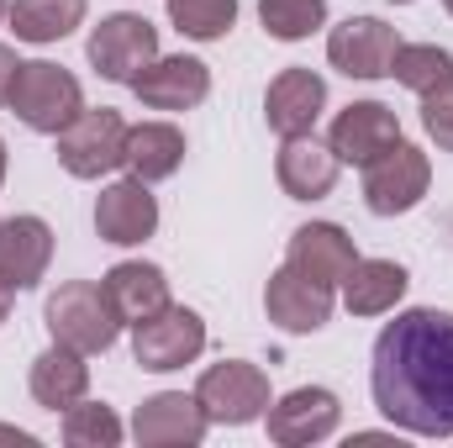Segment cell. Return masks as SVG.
<instances>
[{
	"label": "cell",
	"mask_w": 453,
	"mask_h": 448,
	"mask_svg": "<svg viewBox=\"0 0 453 448\" xmlns=\"http://www.w3.org/2000/svg\"><path fill=\"white\" fill-rule=\"evenodd\" d=\"M327 106V80L317 69H280L264 90V121L280 137H301L317 127V116Z\"/></svg>",
	"instance_id": "9a60e30c"
},
{
	"label": "cell",
	"mask_w": 453,
	"mask_h": 448,
	"mask_svg": "<svg viewBox=\"0 0 453 448\" xmlns=\"http://www.w3.org/2000/svg\"><path fill=\"white\" fill-rule=\"evenodd\" d=\"M258 21L280 42H301L327 27V0H258Z\"/></svg>",
	"instance_id": "484cf974"
},
{
	"label": "cell",
	"mask_w": 453,
	"mask_h": 448,
	"mask_svg": "<svg viewBox=\"0 0 453 448\" xmlns=\"http://www.w3.org/2000/svg\"><path fill=\"white\" fill-rule=\"evenodd\" d=\"M369 390L390 428L453 438V312L411 306L385 322L369 353Z\"/></svg>",
	"instance_id": "6da1fadb"
},
{
	"label": "cell",
	"mask_w": 453,
	"mask_h": 448,
	"mask_svg": "<svg viewBox=\"0 0 453 448\" xmlns=\"http://www.w3.org/2000/svg\"><path fill=\"white\" fill-rule=\"evenodd\" d=\"M85 53H90V64H96L101 80H111V85H132V80L158 58V27H153L148 16H137V11L101 16V27L90 32Z\"/></svg>",
	"instance_id": "52a82bcc"
},
{
	"label": "cell",
	"mask_w": 453,
	"mask_h": 448,
	"mask_svg": "<svg viewBox=\"0 0 453 448\" xmlns=\"http://www.w3.org/2000/svg\"><path fill=\"white\" fill-rule=\"evenodd\" d=\"M395 48L401 37L380 16H348L327 32V64L348 80H385L395 64Z\"/></svg>",
	"instance_id": "9c48e42d"
},
{
	"label": "cell",
	"mask_w": 453,
	"mask_h": 448,
	"mask_svg": "<svg viewBox=\"0 0 453 448\" xmlns=\"http://www.w3.org/2000/svg\"><path fill=\"white\" fill-rule=\"evenodd\" d=\"M338 153L333 143H317V132H301V137H285L280 143V158H274V180L290 201H322L333 196L338 185Z\"/></svg>",
	"instance_id": "ac0fdd59"
},
{
	"label": "cell",
	"mask_w": 453,
	"mask_h": 448,
	"mask_svg": "<svg viewBox=\"0 0 453 448\" xmlns=\"http://www.w3.org/2000/svg\"><path fill=\"white\" fill-rule=\"evenodd\" d=\"M264 422H269V438H274L280 448H311V444H322V438L338 433L342 401L327 390V385H301V390L269 401Z\"/></svg>",
	"instance_id": "30bf717a"
},
{
	"label": "cell",
	"mask_w": 453,
	"mask_h": 448,
	"mask_svg": "<svg viewBox=\"0 0 453 448\" xmlns=\"http://www.w3.org/2000/svg\"><path fill=\"white\" fill-rule=\"evenodd\" d=\"M406 285H411V274L395 259H353V269L342 274V306L353 317H385V312H395Z\"/></svg>",
	"instance_id": "7402d4cb"
},
{
	"label": "cell",
	"mask_w": 453,
	"mask_h": 448,
	"mask_svg": "<svg viewBox=\"0 0 453 448\" xmlns=\"http://www.w3.org/2000/svg\"><path fill=\"white\" fill-rule=\"evenodd\" d=\"M0 438H11V444H32L27 433H16V428H0Z\"/></svg>",
	"instance_id": "4dcf8cb0"
},
{
	"label": "cell",
	"mask_w": 453,
	"mask_h": 448,
	"mask_svg": "<svg viewBox=\"0 0 453 448\" xmlns=\"http://www.w3.org/2000/svg\"><path fill=\"white\" fill-rule=\"evenodd\" d=\"M353 259H358V248H353V237H348L338 222L296 227V232H290V248H285V264H290L296 274H306L311 285H327V290L342 285V274L353 269Z\"/></svg>",
	"instance_id": "2e32d148"
},
{
	"label": "cell",
	"mask_w": 453,
	"mask_h": 448,
	"mask_svg": "<svg viewBox=\"0 0 453 448\" xmlns=\"http://www.w3.org/2000/svg\"><path fill=\"white\" fill-rule=\"evenodd\" d=\"M5 317H11V290L0 285V322H5Z\"/></svg>",
	"instance_id": "1f68e13d"
},
{
	"label": "cell",
	"mask_w": 453,
	"mask_h": 448,
	"mask_svg": "<svg viewBox=\"0 0 453 448\" xmlns=\"http://www.w3.org/2000/svg\"><path fill=\"white\" fill-rule=\"evenodd\" d=\"M132 96L148 106V112H190L211 96V69L190 53H174V58H153L137 80H132Z\"/></svg>",
	"instance_id": "4fadbf2b"
},
{
	"label": "cell",
	"mask_w": 453,
	"mask_h": 448,
	"mask_svg": "<svg viewBox=\"0 0 453 448\" xmlns=\"http://www.w3.org/2000/svg\"><path fill=\"white\" fill-rule=\"evenodd\" d=\"M27 385H32V401H37V406H48V412H69V406L85 401V390H90V364H85V353L53 343V348H42V353L32 359Z\"/></svg>",
	"instance_id": "ffe728a7"
},
{
	"label": "cell",
	"mask_w": 453,
	"mask_h": 448,
	"mask_svg": "<svg viewBox=\"0 0 453 448\" xmlns=\"http://www.w3.org/2000/svg\"><path fill=\"white\" fill-rule=\"evenodd\" d=\"M327 143H333V153H338V164H374L385 148H395L401 143V116L390 112L385 101H348L333 121V132H327Z\"/></svg>",
	"instance_id": "8fae6325"
},
{
	"label": "cell",
	"mask_w": 453,
	"mask_h": 448,
	"mask_svg": "<svg viewBox=\"0 0 453 448\" xmlns=\"http://www.w3.org/2000/svg\"><path fill=\"white\" fill-rule=\"evenodd\" d=\"M121 158H127V121L111 106L80 112L58 132V164L74 180H101V174L121 169Z\"/></svg>",
	"instance_id": "ba28073f"
},
{
	"label": "cell",
	"mask_w": 453,
	"mask_h": 448,
	"mask_svg": "<svg viewBox=\"0 0 453 448\" xmlns=\"http://www.w3.org/2000/svg\"><path fill=\"white\" fill-rule=\"evenodd\" d=\"M201 348H206V322H201V312H190V306H158L153 317H142V322H132V359L148 369V375H169V369H185V364H196L201 359Z\"/></svg>",
	"instance_id": "8992f818"
},
{
	"label": "cell",
	"mask_w": 453,
	"mask_h": 448,
	"mask_svg": "<svg viewBox=\"0 0 453 448\" xmlns=\"http://www.w3.org/2000/svg\"><path fill=\"white\" fill-rule=\"evenodd\" d=\"M53 264V227L42 217H0V285L32 290Z\"/></svg>",
	"instance_id": "d6986e66"
},
{
	"label": "cell",
	"mask_w": 453,
	"mask_h": 448,
	"mask_svg": "<svg viewBox=\"0 0 453 448\" xmlns=\"http://www.w3.org/2000/svg\"><path fill=\"white\" fill-rule=\"evenodd\" d=\"M390 5H411V0H390Z\"/></svg>",
	"instance_id": "e575fe53"
},
{
	"label": "cell",
	"mask_w": 453,
	"mask_h": 448,
	"mask_svg": "<svg viewBox=\"0 0 453 448\" xmlns=\"http://www.w3.org/2000/svg\"><path fill=\"white\" fill-rule=\"evenodd\" d=\"M196 401L206 412V422L217 428H248L269 412V375L248 359H222L211 369H201L196 380Z\"/></svg>",
	"instance_id": "277c9868"
},
{
	"label": "cell",
	"mask_w": 453,
	"mask_h": 448,
	"mask_svg": "<svg viewBox=\"0 0 453 448\" xmlns=\"http://www.w3.org/2000/svg\"><path fill=\"white\" fill-rule=\"evenodd\" d=\"M101 285H106V296H111V306H116V317H121V328H132V322L153 317L158 306H169V274H164L158 264H142V259L111 264Z\"/></svg>",
	"instance_id": "603a6c76"
},
{
	"label": "cell",
	"mask_w": 453,
	"mask_h": 448,
	"mask_svg": "<svg viewBox=\"0 0 453 448\" xmlns=\"http://www.w3.org/2000/svg\"><path fill=\"white\" fill-rule=\"evenodd\" d=\"M96 232L101 243L116 248H137L158 232V201L142 180H116L96 196Z\"/></svg>",
	"instance_id": "5bb4252c"
},
{
	"label": "cell",
	"mask_w": 453,
	"mask_h": 448,
	"mask_svg": "<svg viewBox=\"0 0 453 448\" xmlns=\"http://www.w3.org/2000/svg\"><path fill=\"white\" fill-rule=\"evenodd\" d=\"M127 174L142 180V185H158L169 174H180L185 164V132L174 121H137L127 127Z\"/></svg>",
	"instance_id": "44dd1931"
},
{
	"label": "cell",
	"mask_w": 453,
	"mask_h": 448,
	"mask_svg": "<svg viewBox=\"0 0 453 448\" xmlns=\"http://www.w3.org/2000/svg\"><path fill=\"white\" fill-rule=\"evenodd\" d=\"M443 5H449V16H453V0H443Z\"/></svg>",
	"instance_id": "d590c367"
},
{
	"label": "cell",
	"mask_w": 453,
	"mask_h": 448,
	"mask_svg": "<svg viewBox=\"0 0 453 448\" xmlns=\"http://www.w3.org/2000/svg\"><path fill=\"white\" fill-rule=\"evenodd\" d=\"M422 127H427V137L453 153V80L443 90H433V96H422Z\"/></svg>",
	"instance_id": "f1b7e54d"
},
{
	"label": "cell",
	"mask_w": 453,
	"mask_h": 448,
	"mask_svg": "<svg viewBox=\"0 0 453 448\" xmlns=\"http://www.w3.org/2000/svg\"><path fill=\"white\" fill-rule=\"evenodd\" d=\"M21 127L42 132V137H58L74 116L85 112V90L80 80L64 69V64H48V58H32L16 69V85H11V101H5Z\"/></svg>",
	"instance_id": "3957f363"
},
{
	"label": "cell",
	"mask_w": 453,
	"mask_h": 448,
	"mask_svg": "<svg viewBox=\"0 0 453 448\" xmlns=\"http://www.w3.org/2000/svg\"><path fill=\"white\" fill-rule=\"evenodd\" d=\"M5 11H11V5H5V0H0V21H5Z\"/></svg>",
	"instance_id": "836d02e7"
},
{
	"label": "cell",
	"mask_w": 453,
	"mask_h": 448,
	"mask_svg": "<svg viewBox=\"0 0 453 448\" xmlns=\"http://www.w3.org/2000/svg\"><path fill=\"white\" fill-rule=\"evenodd\" d=\"M42 317H48L53 343H64V348H74V353H85V359H90V353H106L116 343V333H121V317H116L106 285H90V280L58 285V290L48 296Z\"/></svg>",
	"instance_id": "7a4b0ae2"
},
{
	"label": "cell",
	"mask_w": 453,
	"mask_h": 448,
	"mask_svg": "<svg viewBox=\"0 0 453 448\" xmlns=\"http://www.w3.org/2000/svg\"><path fill=\"white\" fill-rule=\"evenodd\" d=\"M0 185H5V143H0Z\"/></svg>",
	"instance_id": "d6a6232c"
},
{
	"label": "cell",
	"mask_w": 453,
	"mask_h": 448,
	"mask_svg": "<svg viewBox=\"0 0 453 448\" xmlns=\"http://www.w3.org/2000/svg\"><path fill=\"white\" fill-rule=\"evenodd\" d=\"M16 69H21V58H16V53H11V48L0 42V106L11 101V85H16Z\"/></svg>",
	"instance_id": "f546056e"
},
{
	"label": "cell",
	"mask_w": 453,
	"mask_h": 448,
	"mask_svg": "<svg viewBox=\"0 0 453 448\" xmlns=\"http://www.w3.org/2000/svg\"><path fill=\"white\" fill-rule=\"evenodd\" d=\"M64 444L69 448H116L121 444V417L106 401H74L64 412Z\"/></svg>",
	"instance_id": "83f0119b"
},
{
	"label": "cell",
	"mask_w": 453,
	"mask_h": 448,
	"mask_svg": "<svg viewBox=\"0 0 453 448\" xmlns=\"http://www.w3.org/2000/svg\"><path fill=\"white\" fill-rule=\"evenodd\" d=\"M390 74H395L406 90L433 96V90H443V85L453 80V53L449 48H438V42H401Z\"/></svg>",
	"instance_id": "d4e9b609"
},
{
	"label": "cell",
	"mask_w": 453,
	"mask_h": 448,
	"mask_svg": "<svg viewBox=\"0 0 453 448\" xmlns=\"http://www.w3.org/2000/svg\"><path fill=\"white\" fill-rule=\"evenodd\" d=\"M264 312L274 328L285 333H322L333 322V290L327 285H311L306 274H296L290 264L269 274L264 285Z\"/></svg>",
	"instance_id": "e0dca14e"
},
{
	"label": "cell",
	"mask_w": 453,
	"mask_h": 448,
	"mask_svg": "<svg viewBox=\"0 0 453 448\" xmlns=\"http://www.w3.org/2000/svg\"><path fill=\"white\" fill-rule=\"evenodd\" d=\"M169 21L196 42H222L237 21V0H169Z\"/></svg>",
	"instance_id": "4316f807"
},
{
	"label": "cell",
	"mask_w": 453,
	"mask_h": 448,
	"mask_svg": "<svg viewBox=\"0 0 453 448\" xmlns=\"http://www.w3.org/2000/svg\"><path fill=\"white\" fill-rule=\"evenodd\" d=\"M206 428L211 422H206L201 401L185 396V390H158L132 417V438L142 448H196L206 438Z\"/></svg>",
	"instance_id": "7c38bea8"
},
{
	"label": "cell",
	"mask_w": 453,
	"mask_h": 448,
	"mask_svg": "<svg viewBox=\"0 0 453 448\" xmlns=\"http://www.w3.org/2000/svg\"><path fill=\"white\" fill-rule=\"evenodd\" d=\"M427 185H433V158L406 137L385 148L374 164H364V206L374 217H406L411 206H422Z\"/></svg>",
	"instance_id": "5b68a950"
},
{
	"label": "cell",
	"mask_w": 453,
	"mask_h": 448,
	"mask_svg": "<svg viewBox=\"0 0 453 448\" xmlns=\"http://www.w3.org/2000/svg\"><path fill=\"white\" fill-rule=\"evenodd\" d=\"M90 0H11L5 21L21 42H64L85 21Z\"/></svg>",
	"instance_id": "cb8c5ba5"
}]
</instances>
